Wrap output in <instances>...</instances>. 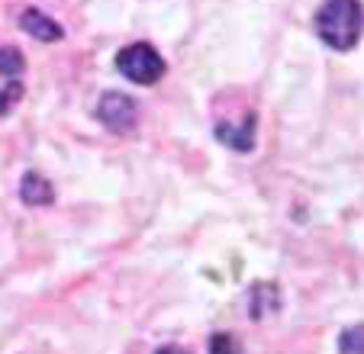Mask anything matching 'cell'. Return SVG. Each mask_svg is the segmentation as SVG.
<instances>
[{"instance_id":"cell-11","label":"cell","mask_w":364,"mask_h":354,"mask_svg":"<svg viewBox=\"0 0 364 354\" xmlns=\"http://www.w3.org/2000/svg\"><path fill=\"white\" fill-rule=\"evenodd\" d=\"M155 354H187V351H181V348H174V345H165V348H159Z\"/></svg>"},{"instance_id":"cell-7","label":"cell","mask_w":364,"mask_h":354,"mask_svg":"<svg viewBox=\"0 0 364 354\" xmlns=\"http://www.w3.org/2000/svg\"><path fill=\"white\" fill-rule=\"evenodd\" d=\"M338 351L342 354H364V326H351L338 335Z\"/></svg>"},{"instance_id":"cell-2","label":"cell","mask_w":364,"mask_h":354,"mask_svg":"<svg viewBox=\"0 0 364 354\" xmlns=\"http://www.w3.org/2000/svg\"><path fill=\"white\" fill-rule=\"evenodd\" d=\"M117 68L126 81L149 87V84H155L165 75V58H161L149 42H132V45L117 52Z\"/></svg>"},{"instance_id":"cell-8","label":"cell","mask_w":364,"mask_h":354,"mask_svg":"<svg viewBox=\"0 0 364 354\" xmlns=\"http://www.w3.org/2000/svg\"><path fill=\"white\" fill-rule=\"evenodd\" d=\"M26 68V62H23V55L16 52V48H0V75L4 77H16L20 71Z\"/></svg>"},{"instance_id":"cell-4","label":"cell","mask_w":364,"mask_h":354,"mask_svg":"<svg viewBox=\"0 0 364 354\" xmlns=\"http://www.w3.org/2000/svg\"><path fill=\"white\" fill-rule=\"evenodd\" d=\"M255 132H258V116L255 113H248L239 123H229V119L216 123V139H220L226 149H235V151H252Z\"/></svg>"},{"instance_id":"cell-6","label":"cell","mask_w":364,"mask_h":354,"mask_svg":"<svg viewBox=\"0 0 364 354\" xmlns=\"http://www.w3.org/2000/svg\"><path fill=\"white\" fill-rule=\"evenodd\" d=\"M20 193H23V200L26 203H33V206H42V203H52V184H48L42 174H36V171H29L26 177H23V184H20Z\"/></svg>"},{"instance_id":"cell-9","label":"cell","mask_w":364,"mask_h":354,"mask_svg":"<svg viewBox=\"0 0 364 354\" xmlns=\"http://www.w3.org/2000/svg\"><path fill=\"white\" fill-rule=\"evenodd\" d=\"M210 354H239V341L232 335H213L210 338Z\"/></svg>"},{"instance_id":"cell-5","label":"cell","mask_w":364,"mask_h":354,"mask_svg":"<svg viewBox=\"0 0 364 354\" xmlns=\"http://www.w3.org/2000/svg\"><path fill=\"white\" fill-rule=\"evenodd\" d=\"M20 26H23V33H29L36 42H58L65 36V29L58 26L52 16L39 14V10H26V14L20 16Z\"/></svg>"},{"instance_id":"cell-10","label":"cell","mask_w":364,"mask_h":354,"mask_svg":"<svg viewBox=\"0 0 364 354\" xmlns=\"http://www.w3.org/2000/svg\"><path fill=\"white\" fill-rule=\"evenodd\" d=\"M20 94H23V87H20V84H10L7 90H0V116H4V113H10V109H14V103L20 100Z\"/></svg>"},{"instance_id":"cell-3","label":"cell","mask_w":364,"mask_h":354,"mask_svg":"<svg viewBox=\"0 0 364 354\" xmlns=\"http://www.w3.org/2000/svg\"><path fill=\"white\" fill-rule=\"evenodd\" d=\"M136 116H139L136 100L126 94H117V90L103 94L100 103H97V119L113 132H129L136 126Z\"/></svg>"},{"instance_id":"cell-1","label":"cell","mask_w":364,"mask_h":354,"mask_svg":"<svg viewBox=\"0 0 364 354\" xmlns=\"http://www.w3.org/2000/svg\"><path fill=\"white\" fill-rule=\"evenodd\" d=\"M364 29V10L358 0H326L316 14V36L329 48L348 52Z\"/></svg>"}]
</instances>
